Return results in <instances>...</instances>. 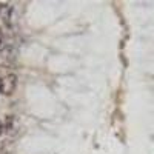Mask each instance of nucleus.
Segmentation results:
<instances>
[{
  "instance_id": "nucleus-2",
  "label": "nucleus",
  "mask_w": 154,
  "mask_h": 154,
  "mask_svg": "<svg viewBox=\"0 0 154 154\" xmlns=\"http://www.w3.org/2000/svg\"><path fill=\"white\" fill-rule=\"evenodd\" d=\"M17 88V75L14 72H9L0 79V93L5 96H11Z\"/></svg>"
},
{
  "instance_id": "nucleus-4",
  "label": "nucleus",
  "mask_w": 154,
  "mask_h": 154,
  "mask_svg": "<svg viewBox=\"0 0 154 154\" xmlns=\"http://www.w3.org/2000/svg\"><path fill=\"white\" fill-rule=\"evenodd\" d=\"M3 43H5V34H3V29L0 28V48H3V46H5Z\"/></svg>"
},
{
  "instance_id": "nucleus-1",
  "label": "nucleus",
  "mask_w": 154,
  "mask_h": 154,
  "mask_svg": "<svg viewBox=\"0 0 154 154\" xmlns=\"http://www.w3.org/2000/svg\"><path fill=\"white\" fill-rule=\"evenodd\" d=\"M17 62V49L14 46H3L0 48V66L12 68Z\"/></svg>"
},
{
  "instance_id": "nucleus-5",
  "label": "nucleus",
  "mask_w": 154,
  "mask_h": 154,
  "mask_svg": "<svg viewBox=\"0 0 154 154\" xmlns=\"http://www.w3.org/2000/svg\"><path fill=\"white\" fill-rule=\"evenodd\" d=\"M5 133V125L2 123V122H0V137H2V134Z\"/></svg>"
},
{
  "instance_id": "nucleus-6",
  "label": "nucleus",
  "mask_w": 154,
  "mask_h": 154,
  "mask_svg": "<svg viewBox=\"0 0 154 154\" xmlns=\"http://www.w3.org/2000/svg\"><path fill=\"white\" fill-rule=\"evenodd\" d=\"M0 154H8V152H6L5 149H0Z\"/></svg>"
},
{
  "instance_id": "nucleus-3",
  "label": "nucleus",
  "mask_w": 154,
  "mask_h": 154,
  "mask_svg": "<svg viewBox=\"0 0 154 154\" xmlns=\"http://www.w3.org/2000/svg\"><path fill=\"white\" fill-rule=\"evenodd\" d=\"M12 12H14V9H12V6L9 3H0V19H2L6 25L11 23Z\"/></svg>"
}]
</instances>
